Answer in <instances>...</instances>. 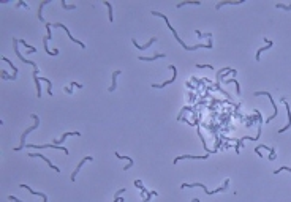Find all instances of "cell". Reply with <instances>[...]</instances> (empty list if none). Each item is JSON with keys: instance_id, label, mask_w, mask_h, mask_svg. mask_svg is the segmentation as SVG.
I'll return each mask as SVG.
<instances>
[{"instance_id": "obj_23", "label": "cell", "mask_w": 291, "mask_h": 202, "mask_svg": "<svg viewBox=\"0 0 291 202\" xmlns=\"http://www.w3.org/2000/svg\"><path fill=\"white\" fill-rule=\"evenodd\" d=\"M152 196H158V193H157V191H149V193H147V196H146V197L142 199V202H149Z\"/></svg>"}, {"instance_id": "obj_10", "label": "cell", "mask_w": 291, "mask_h": 202, "mask_svg": "<svg viewBox=\"0 0 291 202\" xmlns=\"http://www.w3.org/2000/svg\"><path fill=\"white\" fill-rule=\"evenodd\" d=\"M87 161H92V156H86V158H82V159H81V163H79L78 166H76V169H74V171H73V174H71V182H74V180H76V175H78L79 169L82 168V164L87 163Z\"/></svg>"}, {"instance_id": "obj_5", "label": "cell", "mask_w": 291, "mask_h": 202, "mask_svg": "<svg viewBox=\"0 0 291 202\" xmlns=\"http://www.w3.org/2000/svg\"><path fill=\"white\" fill-rule=\"evenodd\" d=\"M169 68L172 69V73H174V76L169 79V81H166V82H163V84H152V88H165V85H169V84H172L176 79H177V68L174 66V65H169Z\"/></svg>"}, {"instance_id": "obj_18", "label": "cell", "mask_w": 291, "mask_h": 202, "mask_svg": "<svg viewBox=\"0 0 291 202\" xmlns=\"http://www.w3.org/2000/svg\"><path fill=\"white\" fill-rule=\"evenodd\" d=\"M166 54H155V55H152V57H139V60L142 62H152V60H157V59H163Z\"/></svg>"}, {"instance_id": "obj_22", "label": "cell", "mask_w": 291, "mask_h": 202, "mask_svg": "<svg viewBox=\"0 0 291 202\" xmlns=\"http://www.w3.org/2000/svg\"><path fill=\"white\" fill-rule=\"evenodd\" d=\"M225 82H226V84H230V82H233V84H236V87H237V95L240 96V84H239V82H237L236 79H234V78H231V79H226Z\"/></svg>"}, {"instance_id": "obj_27", "label": "cell", "mask_w": 291, "mask_h": 202, "mask_svg": "<svg viewBox=\"0 0 291 202\" xmlns=\"http://www.w3.org/2000/svg\"><path fill=\"white\" fill-rule=\"evenodd\" d=\"M2 60H3V62H6V63H10V66L13 68V71H15V74H18V68H16L15 65H13V62H11V60H8V59H6V57H3Z\"/></svg>"}, {"instance_id": "obj_25", "label": "cell", "mask_w": 291, "mask_h": 202, "mask_svg": "<svg viewBox=\"0 0 291 202\" xmlns=\"http://www.w3.org/2000/svg\"><path fill=\"white\" fill-rule=\"evenodd\" d=\"M275 8H280V10H285V11H289L291 10V5H283V3H277Z\"/></svg>"}, {"instance_id": "obj_33", "label": "cell", "mask_w": 291, "mask_h": 202, "mask_svg": "<svg viewBox=\"0 0 291 202\" xmlns=\"http://www.w3.org/2000/svg\"><path fill=\"white\" fill-rule=\"evenodd\" d=\"M65 92H67V93H73V90H71V87H67Z\"/></svg>"}, {"instance_id": "obj_12", "label": "cell", "mask_w": 291, "mask_h": 202, "mask_svg": "<svg viewBox=\"0 0 291 202\" xmlns=\"http://www.w3.org/2000/svg\"><path fill=\"white\" fill-rule=\"evenodd\" d=\"M245 0H236V2H233V0H225V2H218L215 5V10H220L221 6H226V5H242Z\"/></svg>"}, {"instance_id": "obj_30", "label": "cell", "mask_w": 291, "mask_h": 202, "mask_svg": "<svg viewBox=\"0 0 291 202\" xmlns=\"http://www.w3.org/2000/svg\"><path fill=\"white\" fill-rule=\"evenodd\" d=\"M8 199H10L11 202H22L21 199H18V197H15V196H8Z\"/></svg>"}, {"instance_id": "obj_24", "label": "cell", "mask_w": 291, "mask_h": 202, "mask_svg": "<svg viewBox=\"0 0 291 202\" xmlns=\"http://www.w3.org/2000/svg\"><path fill=\"white\" fill-rule=\"evenodd\" d=\"M62 8H64V10H74L76 8V5H68V3H65V0H62Z\"/></svg>"}, {"instance_id": "obj_19", "label": "cell", "mask_w": 291, "mask_h": 202, "mask_svg": "<svg viewBox=\"0 0 291 202\" xmlns=\"http://www.w3.org/2000/svg\"><path fill=\"white\" fill-rule=\"evenodd\" d=\"M185 5H201L199 0H185V2H181V3H177V8H182V6Z\"/></svg>"}, {"instance_id": "obj_6", "label": "cell", "mask_w": 291, "mask_h": 202, "mask_svg": "<svg viewBox=\"0 0 291 202\" xmlns=\"http://www.w3.org/2000/svg\"><path fill=\"white\" fill-rule=\"evenodd\" d=\"M29 149H57V150H60V152H64V153H70L68 152V149H65V147H59V145H55V144H43V145H27Z\"/></svg>"}, {"instance_id": "obj_32", "label": "cell", "mask_w": 291, "mask_h": 202, "mask_svg": "<svg viewBox=\"0 0 291 202\" xmlns=\"http://www.w3.org/2000/svg\"><path fill=\"white\" fill-rule=\"evenodd\" d=\"M70 87H76V88H82V85L81 84H76V82H71V85Z\"/></svg>"}, {"instance_id": "obj_17", "label": "cell", "mask_w": 291, "mask_h": 202, "mask_svg": "<svg viewBox=\"0 0 291 202\" xmlns=\"http://www.w3.org/2000/svg\"><path fill=\"white\" fill-rule=\"evenodd\" d=\"M21 188H25V190H29V191H30L32 194H37V196L43 197V200H44V202H47V196H46V194H43V193H38V191H35V190H32L30 186H27V185H24V183L21 185Z\"/></svg>"}, {"instance_id": "obj_8", "label": "cell", "mask_w": 291, "mask_h": 202, "mask_svg": "<svg viewBox=\"0 0 291 202\" xmlns=\"http://www.w3.org/2000/svg\"><path fill=\"white\" fill-rule=\"evenodd\" d=\"M29 156H32V158H41V159H43V161H46V164L49 166L51 169H54L55 172H60V169L57 168V166H55V164H52V163L49 161V159H47L44 155H41V153H29Z\"/></svg>"}, {"instance_id": "obj_26", "label": "cell", "mask_w": 291, "mask_h": 202, "mask_svg": "<svg viewBox=\"0 0 291 202\" xmlns=\"http://www.w3.org/2000/svg\"><path fill=\"white\" fill-rule=\"evenodd\" d=\"M196 35H198L199 38H209V40L212 38V33H201L199 30H196Z\"/></svg>"}, {"instance_id": "obj_1", "label": "cell", "mask_w": 291, "mask_h": 202, "mask_svg": "<svg viewBox=\"0 0 291 202\" xmlns=\"http://www.w3.org/2000/svg\"><path fill=\"white\" fill-rule=\"evenodd\" d=\"M152 14H154V16H160V18H163L165 19V22H166V25H168L169 27V30L172 32V35H174V38L179 41V43H181V46L184 47V49L185 51H196V49H201V47H206V49H212V38L209 40V43H207V44H196V46H187L185 43H184V41H182V38H179V35H177V32L174 30V29H172V25L169 24V19L168 18H166L165 14H163V13H158V11H152Z\"/></svg>"}, {"instance_id": "obj_29", "label": "cell", "mask_w": 291, "mask_h": 202, "mask_svg": "<svg viewBox=\"0 0 291 202\" xmlns=\"http://www.w3.org/2000/svg\"><path fill=\"white\" fill-rule=\"evenodd\" d=\"M196 66L198 68H211V69H214L212 65H207V63H196Z\"/></svg>"}, {"instance_id": "obj_14", "label": "cell", "mask_w": 291, "mask_h": 202, "mask_svg": "<svg viewBox=\"0 0 291 202\" xmlns=\"http://www.w3.org/2000/svg\"><path fill=\"white\" fill-rule=\"evenodd\" d=\"M135 185L138 186V188H139V191H141V200L146 197V196H147V190H146V188H144V185H142V182H141V180H135Z\"/></svg>"}, {"instance_id": "obj_20", "label": "cell", "mask_w": 291, "mask_h": 202, "mask_svg": "<svg viewBox=\"0 0 291 202\" xmlns=\"http://www.w3.org/2000/svg\"><path fill=\"white\" fill-rule=\"evenodd\" d=\"M116 156L119 158V159H128V163H130V164H127L125 168H123L125 171H127V169H130L131 166H133V159H131V158H128V156H123V155H120V153H117V152H116Z\"/></svg>"}, {"instance_id": "obj_13", "label": "cell", "mask_w": 291, "mask_h": 202, "mask_svg": "<svg viewBox=\"0 0 291 202\" xmlns=\"http://www.w3.org/2000/svg\"><path fill=\"white\" fill-rule=\"evenodd\" d=\"M263 40H264V41H266V46H264V47H261V49H258V51H256V60H260V55H261V52H264V51H267V49H269V47H271V46H272V41H271V40H269V38H263Z\"/></svg>"}, {"instance_id": "obj_7", "label": "cell", "mask_w": 291, "mask_h": 202, "mask_svg": "<svg viewBox=\"0 0 291 202\" xmlns=\"http://www.w3.org/2000/svg\"><path fill=\"white\" fill-rule=\"evenodd\" d=\"M54 27H62V29H64L65 32H67V35H68V38H70L71 41H73V43H76V44H79L81 47H82V49H86V44L84 43H81V41H78V40H76L74 37H73V35L70 33V32H68V29H67V25H64V24H62V22H57V24H52Z\"/></svg>"}, {"instance_id": "obj_9", "label": "cell", "mask_w": 291, "mask_h": 202, "mask_svg": "<svg viewBox=\"0 0 291 202\" xmlns=\"http://www.w3.org/2000/svg\"><path fill=\"white\" fill-rule=\"evenodd\" d=\"M282 101L285 103V106H286V114H288V123H286V125H285V127H283V128H280V130H279V133H283V131H286V130H289V128H291V109H289V104H288V101H286L285 98H283Z\"/></svg>"}, {"instance_id": "obj_11", "label": "cell", "mask_w": 291, "mask_h": 202, "mask_svg": "<svg viewBox=\"0 0 291 202\" xmlns=\"http://www.w3.org/2000/svg\"><path fill=\"white\" fill-rule=\"evenodd\" d=\"M206 159V158H209V153H206V155L203 156H196V155H182V156H177L174 159V164H177V161H181V159Z\"/></svg>"}, {"instance_id": "obj_2", "label": "cell", "mask_w": 291, "mask_h": 202, "mask_svg": "<svg viewBox=\"0 0 291 202\" xmlns=\"http://www.w3.org/2000/svg\"><path fill=\"white\" fill-rule=\"evenodd\" d=\"M228 185H230V178H226L225 180V183H223V186L221 188H218V190H207V188L203 185V183H182V186L181 188H203V190L206 191V194H215V193H220V191H226L228 190Z\"/></svg>"}, {"instance_id": "obj_31", "label": "cell", "mask_w": 291, "mask_h": 202, "mask_svg": "<svg viewBox=\"0 0 291 202\" xmlns=\"http://www.w3.org/2000/svg\"><path fill=\"white\" fill-rule=\"evenodd\" d=\"M16 6H25V8H29V5L24 3V2H18V3H16Z\"/></svg>"}, {"instance_id": "obj_16", "label": "cell", "mask_w": 291, "mask_h": 202, "mask_svg": "<svg viewBox=\"0 0 291 202\" xmlns=\"http://www.w3.org/2000/svg\"><path fill=\"white\" fill-rule=\"evenodd\" d=\"M155 41H157V38L154 37V38H150V40H149V43H147V44H144V46H139V44L136 43V40H133V44H135V46H136V47H138V49H139V51H146V49H149V46H150L152 43H155Z\"/></svg>"}, {"instance_id": "obj_3", "label": "cell", "mask_w": 291, "mask_h": 202, "mask_svg": "<svg viewBox=\"0 0 291 202\" xmlns=\"http://www.w3.org/2000/svg\"><path fill=\"white\" fill-rule=\"evenodd\" d=\"M32 117H33V120H35V125L33 127H30V128H27L24 133H22V136H21V145L19 147H15L13 149V152H19V150H22L24 147H25V136L30 133V131H33V130H37L38 128V125H40V118H38V115H35V114H32Z\"/></svg>"}, {"instance_id": "obj_21", "label": "cell", "mask_w": 291, "mask_h": 202, "mask_svg": "<svg viewBox=\"0 0 291 202\" xmlns=\"http://www.w3.org/2000/svg\"><path fill=\"white\" fill-rule=\"evenodd\" d=\"M103 5L108 8V14H109V22H113L114 21V16H113V5H111L109 2H103Z\"/></svg>"}, {"instance_id": "obj_34", "label": "cell", "mask_w": 291, "mask_h": 202, "mask_svg": "<svg viewBox=\"0 0 291 202\" xmlns=\"http://www.w3.org/2000/svg\"><path fill=\"white\" fill-rule=\"evenodd\" d=\"M114 202H125V200H123L122 197H116V199H114Z\"/></svg>"}, {"instance_id": "obj_28", "label": "cell", "mask_w": 291, "mask_h": 202, "mask_svg": "<svg viewBox=\"0 0 291 202\" xmlns=\"http://www.w3.org/2000/svg\"><path fill=\"white\" fill-rule=\"evenodd\" d=\"M282 171H289V172H291V168H286V166H283V168H279L277 171H274V174L277 175V174H279V172H282Z\"/></svg>"}, {"instance_id": "obj_15", "label": "cell", "mask_w": 291, "mask_h": 202, "mask_svg": "<svg viewBox=\"0 0 291 202\" xmlns=\"http://www.w3.org/2000/svg\"><path fill=\"white\" fill-rule=\"evenodd\" d=\"M117 76H120V69H117V71L113 73V84H111V87H109V92H114V90L117 88Z\"/></svg>"}, {"instance_id": "obj_4", "label": "cell", "mask_w": 291, "mask_h": 202, "mask_svg": "<svg viewBox=\"0 0 291 202\" xmlns=\"http://www.w3.org/2000/svg\"><path fill=\"white\" fill-rule=\"evenodd\" d=\"M261 95H266L269 100H271V103H272V107H274V114L269 117V118H266V123H269L272 120V118H275L277 117V114H279V107H277V104H275V101L272 100V95L269 93V92H255V96H261Z\"/></svg>"}]
</instances>
